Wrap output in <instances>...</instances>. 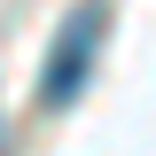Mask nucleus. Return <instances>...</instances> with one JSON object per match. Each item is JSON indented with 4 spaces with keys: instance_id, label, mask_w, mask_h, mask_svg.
<instances>
[{
    "instance_id": "nucleus-1",
    "label": "nucleus",
    "mask_w": 156,
    "mask_h": 156,
    "mask_svg": "<svg viewBox=\"0 0 156 156\" xmlns=\"http://www.w3.org/2000/svg\"><path fill=\"white\" fill-rule=\"evenodd\" d=\"M101 39H109V8H101V0H86V8H70V16H62L55 47H47V70H39V101H47V109H70V101L86 94Z\"/></svg>"
}]
</instances>
